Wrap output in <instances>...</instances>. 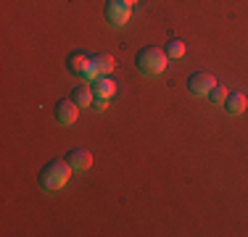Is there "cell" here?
Masks as SVG:
<instances>
[{
	"label": "cell",
	"mask_w": 248,
	"mask_h": 237,
	"mask_svg": "<svg viewBox=\"0 0 248 237\" xmlns=\"http://www.w3.org/2000/svg\"><path fill=\"white\" fill-rule=\"evenodd\" d=\"M72 166H69L66 158H53L40 169L37 174V182L43 190H48V193H56V190H61L63 185L69 182V177H72Z\"/></svg>",
	"instance_id": "1"
},
{
	"label": "cell",
	"mask_w": 248,
	"mask_h": 237,
	"mask_svg": "<svg viewBox=\"0 0 248 237\" xmlns=\"http://www.w3.org/2000/svg\"><path fill=\"white\" fill-rule=\"evenodd\" d=\"M167 58H169L167 50H161L156 45H145L135 53V66H138V71L153 76V74H161L167 69Z\"/></svg>",
	"instance_id": "2"
},
{
	"label": "cell",
	"mask_w": 248,
	"mask_h": 237,
	"mask_svg": "<svg viewBox=\"0 0 248 237\" xmlns=\"http://www.w3.org/2000/svg\"><path fill=\"white\" fill-rule=\"evenodd\" d=\"M66 66H69V71H72L74 76H85V79H95V76H98V71L93 69V56H87L85 50L69 53Z\"/></svg>",
	"instance_id": "3"
},
{
	"label": "cell",
	"mask_w": 248,
	"mask_h": 237,
	"mask_svg": "<svg viewBox=\"0 0 248 237\" xmlns=\"http://www.w3.org/2000/svg\"><path fill=\"white\" fill-rule=\"evenodd\" d=\"M129 14H132V5H129L127 0H108V3H106V19L114 24V27L127 24Z\"/></svg>",
	"instance_id": "4"
},
{
	"label": "cell",
	"mask_w": 248,
	"mask_h": 237,
	"mask_svg": "<svg viewBox=\"0 0 248 237\" xmlns=\"http://www.w3.org/2000/svg\"><path fill=\"white\" fill-rule=\"evenodd\" d=\"M214 85H217V79H214V74H209V71H196V74L187 76V90H190L193 95L211 92Z\"/></svg>",
	"instance_id": "5"
},
{
	"label": "cell",
	"mask_w": 248,
	"mask_h": 237,
	"mask_svg": "<svg viewBox=\"0 0 248 237\" xmlns=\"http://www.w3.org/2000/svg\"><path fill=\"white\" fill-rule=\"evenodd\" d=\"M77 108H79V105H77L74 100L69 98V100H58L56 108H53V114H56L58 124H63V127H72V124L77 121Z\"/></svg>",
	"instance_id": "6"
},
{
	"label": "cell",
	"mask_w": 248,
	"mask_h": 237,
	"mask_svg": "<svg viewBox=\"0 0 248 237\" xmlns=\"http://www.w3.org/2000/svg\"><path fill=\"white\" fill-rule=\"evenodd\" d=\"M66 161L74 171H87L93 166V153L85 150V148H74V150L66 153Z\"/></svg>",
	"instance_id": "7"
},
{
	"label": "cell",
	"mask_w": 248,
	"mask_h": 237,
	"mask_svg": "<svg viewBox=\"0 0 248 237\" xmlns=\"http://www.w3.org/2000/svg\"><path fill=\"white\" fill-rule=\"evenodd\" d=\"M93 92H95V98H111L116 92V82L108 74H100L93 79Z\"/></svg>",
	"instance_id": "8"
},
{
	"label": "cell",
	"mask_w": 248,
	"mask_h": 237,
	"mask_svg": "<svg viewBox=\"0 0 248 237\" xmlns=\"http://www.w3.org/2000/svg\"><path fill=\"white\" fill-rule=\"evenodd\" d=\"M246 105H248V100H246L243 92H227V100H224L227 114L238 116V114H243V111H246Z\"/></svg>",
	"instance_id": "9"
},
{
	"label": "cell",
	"mask_w": 248,
	"mask_h": 237,
	"mask_svg": "<svg viewBox=\"0 0 248 237\" xmlns=\"http://www.w3.org/2000/svg\"><path fill=\"white\" fill-rule=\"evenodd\" d=\"M114 66H116V61H114L111 53H95V56H93V69L98 71V76L100 74H111Z\"/></svg>",
	"instance_id": "10"
},
{
	"label": "cell",
	"mask_w": 248,
	"mask_h": 237,
	"mask_svg": "<svg viewBox=\"0 0 248 237\" xmlns=\"http://www.w3.org/2000/svg\"><path fill=\"white\" fill-rule=\"evenodd\" d=\"M72 100L77 105H93V100H95V92H93L90 85H77L72 90Z\"/></svg>",
	"instance_id": "11"
},
{
	"label": "cell",
	"mask_w": 248,
	"mask_h": 237,
	"mask_svg": "<svg viewBox=\"0 0 248 237\" xmlns=\"http://www.w3.org/2000/svg\"><path fill=\"white\" fill-rule=\"evenodd\" d=\"M209 100L214 105H224V100H227V90H224L222 85H214V87H211V92H209Z\"/></svg>",
	"instance_id": "12"
},
{
	"label": "cell",
	"mask_w": 248,
	"mask_h": 237,
	"mask_svg": "<svg viewBox=\"0 0 248 237\" xmlns=\"http://www.w3.org/2000/svg\"><path fill=\"white\" fill-rule=\"evenodd\" d=\"M167 56L169 58H182L185 56V43H182V40H172V43L167 45Z\"/></svg>",
	"instance_id": "13"
},
{
	"label": "cell",
	"mask_w": 248,
	"mask_h": 237,
	"mask_svg": "<svg viewBox=\"0 0 248 237\" xmlns=\"http://www.w3.org/2000/svg\"><path fill=\"white\" fill-rule=\"evenodd\" d=\"M93 108H95V111H106V108H108V98H95V100H93Z\"/></svg>",
	"instance_id": "14"
},
{
	"label": "cell",
	"mask_w": 248,
	"mask_h": 237,
	"mask_svg": "<svg viewBox=\"0 0 248 237\" xmlns=\"http://www.w3.org/2000/svg\"><path fill=\"white\" fill-rule=\"evenodd\" d=\"M127 3H129V5H135V3H138V0H127Z\"/></svg>",
	"instance_id": "15"
}]
</instances>
